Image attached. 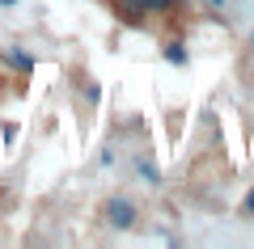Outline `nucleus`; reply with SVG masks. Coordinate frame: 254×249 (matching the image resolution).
<instances>
[{
  "label": "nucleus",
  "instance_id": "1",
  "mask_svg": "<svg viewBox=\"0 0 254 249\" xmlns=\"http://www.w3.org/2000/svg\"><path fill=\"white\" fill-rule=\"evenodd\" d=\"M174 9H178V0H115V13L131 26L153 17V13H174Z\"/></svg>",
  "mask_w": 254,
  "mask_h": 249
},
{
  "label": "nucleus",
  "instance_id": "2",
  "mask_svg": "<svg viewBox=\"0 0 254 249\" xmlns=\"http://www.w3.org/2000/svg\"><path fill=\"white\" fill-rule=\"evenodd\" d=\"M106 224L110 228H136V203L131 199H123V195H115V199H106Z\"/></svg>",
  "mask_w": 254,
  "mask_h": 249
},
{
  "label": "nucleus",
  "instance_id": "3",
  "mask_svg": "<svg viewBox=\"0 0 254 249\" xmlns=\"http://www.w3.org/2000/svg\"><path fill=\"white\" fill-rule=\"evenodd\" d=\"M4 59H9L17 72H34V55H26V51H4Z\"/></svg>",
  "mask_w": 254,
  "mask_h": 249
},
{
  "label": "nucleus",
  "instance_id": "4",
  "mask_svg": "<svg viewBox=\"0 0 254 249\" xmlns=\"http://www.w3.org/2000/svg\"><path fill=\"white\" fill-rule=\"evenodd\" d=\"M165 59H170V63H187V51H182V43H170V47H165Z\"/></svg>",
  "mask_w": 254,
  "mask_h": 249
},
{
  "label": "nucleus",
  "instance_id": "5",
  "mask_svg": "<svg viewBox=\"0 0 254 249\" xmlns=\"http://www.w3.org/2000/svg\"><path fill=\"white\" fill-rule=\"evenodd\" d=\"M242 211H246V215H254V190H250V195H246V203H242Z\"/></svg>",
  "mask_w": 254,
  "mask_h": 249
},
{
  "label": "nucleus",
  "instance_id": "6",
  "mask_svg": "<svg viewBox=\"0 0 254 249\" xmlns=\"http://www.w3.org/2000/svg\"><path fill=\"white\" fill-rule=\"evenodd\" d=\"M203 4H208V9H225V0H203Z\"/></svg>",
  "mask_w": 254,
  "mask_h": 249
},
{
  "label": "nucleus",
  "instance_id": "7",
  "mask_svg": "<svg viewBox=\"0 0 254 249\" xmlns=\"http://www.w3.org/2000/svg\"><path fill=\"white\" fill-rule=\"evenodd\" d=\"M250 43H254V34H250Z\"/></svg>",
  "mask_w": 254,
  "mask_h": 249
}]
</instances>
